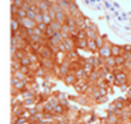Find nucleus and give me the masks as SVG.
Segmentation results:
<instances>
[{
	"label": "nucleus",
	"mask_w": 131,
	"mask_h": 124,
	"mask_svg": "<svg viewBox=\"0 0 131 124\" xmlns=\"http://www.w3.org/2000/svg\"><path fill=\"white\" fill-rule=\"evenodd\" d=\"M24 93L131 124V44L104 35L78 0H12V96Z\"/></svg>",
	"instance_id": "f257e3e1"
}]
</instances>
